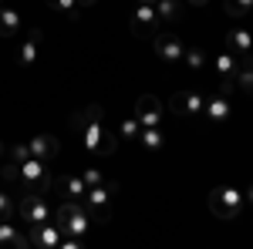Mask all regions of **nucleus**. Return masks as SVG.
<instances>
[{
  "instance_id": "nucleus-1",
  "label": "nucleus",
  "mask_w": 253,
  "mask_h": 249,
  "mask_svg": "<svg viewBox=\"0 0 253 249\" xmlns=\"http://www.w3.org/2000/svg\"><path fill=\"white\" fill-rule=\"evenodd\" d=\"M71 128L81 135V142H84V148L95 155H115L118 142L115 135L108 132V121H105V111L98 108V105H88V108H81L71 115Z\"/></svg>"
},
{
  "instance_id": "nucleus-2",
  "label": "nucleus",
  "mask_w": 253,
  "mask_h": 249,
  "mask_svg": "<svg viewBox=\"0 0 253 249\" xmlns=\"http://www.w3.org/2000/svg\"><path fill=\"white\" fill-rule=\"evenodd\" d=\"M17 182L24 185V192H47L54 185L51 162H41V158H24V162H17Z\"/></svg>"
},
{
  "instance_id": "nucleus-3",
  "label": "nucleus",
  "mask_w": 253,
  "mask_h": 249,
  "mask_svg": "<svg viewBox=\"0 0 253 249\" xmlns=\"http://www.w3.org/2000/svg\"><path fill=\"white\" fill-rule=\"evenodd\" d=\"M243 206H247V195L236 185H216L210 192V212L219 215V219H236L243 212Z\"/></svg>"
},
{
  "instance_id": "nucleus-4",
  "label": "nucleus",
  "mask_w": 253,
  "mask_h": 249,
  "mask_svg": "<svg viewBox=\"0 0 253 249\" xmlns=\"http://www.w3.org/2000/svg\"><path fill=\"white\" fill-rule=\"evenodd\" d=\"M54 222L61 226L64 236H81V239H84V232L95 226L88 209H84V202H64L58 209V215H54Z\"/></svg>"
},
{
  "instance_id": "nucleus-5",
  "label": "nucleus",
  "mask_w": 253,
  "mask_h": 249,
  "mask_svg": "<svg viewBox=\"0 0 253 249\" xmlns=\"http://www.w3.org/2000/svg\"><path fill=\"white\" fill-rule=\"evenodd\" d=\"M17 212L27 226H41V222H51V202H47V192H24L17 199Z\"/></svg>"
},
{
  "instance_id": "nucleus-6",
  "label": "nucleus",
  "mask_w": 253,
  "mask_h": 249,
  "mask_svg": "<svg viewBox=\"0 0 253 249\" xmlns=\"http://www.w3.org/2000/svg\"><path fill=\"white\" fill-rule=\"evenodd\" d=\"M112 195H115V182H101V185H91V189H88V195H84L81 202H84V209L91 215V222H108Z\"/></svg>"
},
{
  "instance_id": "nucleus-7",
  "label": "nucleus",
  "mask_w": 253,
  "mask_h": 249,
  "mask_svg": "<svg viewBox=\"0 0 253 249\" xmlns=\"http://www.w3.org/2000/svg\"><path fill=\"white\" fill-rule=\"evenodd\" d=\"M203 108H206V95L203 91H175L172 95V111L182 118H203Z\"/></svg>"
},
{
  "instance_id": "nucleus-8",
  "label": "nucleus",
  "mask_w": 253,
  "mask_h": 249,
  "mask_svg": "<svg viewBox=\"0 0 253 249\" xmlns=\"http://www.w3.org/2000/svg\"><path fill=\"white\" fill-rule=\"evenodd\" d=\"M27 229H31L27 232V246H34V249H58L61 236H64L58 222L54 226L51 222H41V226H27Z\"/></svg>"
},
{
  "instance_id": "nucleus-9",
  "label": "nucleus",
  "mask_w": 253,
  "mask_h": 249,
  "mask_svg": "<svg viewBox=\"0 0 253 249\" xmlns=\"http://www.w3.org/2000/svg\"><path fill=\"white\" fill-rule=\"evenodd\" d=\"M152 51L162 58V64H179L186 44L175 37V34H152Z\"/></svg>"
},
{
  "instance_id": "nucleus-10",
  "label": "nucleus",
  "mask_w": 253,
  "mask_h": 249,
  "mask_svg": "<svg viewBox=\"0 0 253 249\" xmlns=\"http://www.w3.org/2000/svg\"><path fill=\"white\" fill-rule=\"evenodd\" d=\"M135 118L142 128H162V105L156 95H142L135 101Z\"/></svg>"
},
{
  "instance_id": "nucleus-11",
  "label": "nucleus",
  "mask_w": 253,
  "mask_h": 249,
  "mask_svg": "<svg viewBox=\"0 0 253 249\" xmlns=\"http://www.w3.org/2000/svg\"><path fill=\"white\" fill-rule=\"evenodd\" d=\"M230 91L233 88H219L216 95H206V108H203V118H210V121H226L230 111H233V105H230Z\"/></svg>"
},
{
  "instance_id": "nucleus-12",
  "label": "nucleus",
  "mask_w": 253,
  "mask_h": 249,
  "mask_svg": "<svg viewBox=\"0 0 253 249\" xmlns=\"http://www.w3.org/2000/svg\"><path fill=\"white\" fill-rule=\"evenodd\" d=\"M41 47H44V34H41L38 27L27 31V37L20 40V47H17V64L20 68H34L41 58Z\"/></svg>"
},
{
  "instance_id": "nucleus-13",
  "label": "nucleus",
  "mask_w": 253,
  "mask_h": 249,
  "mask_svg": "<svg viewBox=\"0 0 253 249\" xmlns=\"http://www.w3.org/2000/svg\"><path fill=\"white\" fill-rule=\"evenodd\" d=\"M226 51H233L240 61H247L253 54V31H247V27H230L226 31Z\"/></svg>"
},
{
  "instance_id": "nucleus-14",
  "label": "nucleus",
  "mask_w": 253,
  "mask_h": 249,
  "mask_svg": "<svg viewBox=\"0 0 253 249\" xmlns=\"http://www.w3.org/2000/svg\"><path fill=\"white\" fill-rule=\"evenodd\" d=\"M61 152V142L54 135H34L31 142H27V155L31 158H41V162H54Z\"/></svg>"
},
{
  "instance_id": "nucleus-15",
  "label": "nucleus",
  "mask_w": 253,
  "mask_h": 249,
  "mask_svg": "<svg viewBox=\"0 0 253 249\" xmlns=\"http://www.w3.org/2000/svg\"><path fill=\"white\" fill-rule=\"evenodd\" d=\"M159 27V14H156V7L152 3H135V10H132V31L135 34H159L156 31Z\"/></svg>"
},
{
  "instance_id": "nucleus-16",
  "label": "nucleus",
  "mask_w": 253,
  "mask_h": 249,
  "mask_svg": "<svg viewBox=\"0 0 253 249\" xmlns=\"http://www.w3.org/2000/svg\"><path fill=\"white\" fill-rule=\"evenodd\" d=\"M24 31V20H20V10L17 7H0V37H14Z\"/></svg>"
},
{
  "instance_id": "nucleus-17",
  "label": "nucleus",
  "mask_w": 253,
  "mask_h": 249,
  "mask_svg": "<svg viewBox=\"0 0 253 249\" xmlns=\"http://www.w3.org/2000/svg\"><path fill=\"white\" fill-rule=\"evenodd\" d=\"M226 88H236V91H243V95H253V61H240V68H236V74L230 77V84Z\"/></svg>"
},
{
  "instance_id": "nucleus-18",
  "label": "nucleus",
  "mask_w": 253,
  "mask_h": 249,
  "mask_svg": "<svg viewBox=\"0 0 253 249\" xmlns=\"http://www.w3.org/2000/svg\"><path fill=\"white\" fill-rule=\"evenodd\" d=\"M213 68H216V74H219L223 81H226V84H230V77H233V74H236V68H240V58H236L233 51H216Z\"/></svg>"
},
{
  "instance_id": "nucleus-19",
  "label": "nucleus",
  "mask_w": 253,
  "mask_h": 249,
  "mask_svg": "<svg viewBox=\"0 0 253 249\" xmlns=\"http://www.w3.org/2000/svg\"><path fill=\"white\" fill-rule=\"evenodd\" d=\"M61 195H64L68 202H81V199L88 195L84 178H81V175H64V178H61Z\"/></svg>"
},
{
  "instance_id": "nucleus-20",
  "label": "nucleus",
  "mask_w": 253,
  "mask_h": 249,
  "mask_svg": "<svg viewBox=\"0 0 253 249\" xmlns=\"http://www.w3.org/2000/svg\"><path fill=\"white\" fill-rule=\"evenodd\" d=\"M0 246H10V249H24L27 246V236L10 226V219H0Z\"/></svg>"
},
{
  "instance_id": "nucleus-21",
  "label": "nucleus",
  "mask_w": 253,
  "mask_h": 249,
  "mask_svg": "<svg viewBox=\"0 0 253 249\" xmlns=\"http://www.w3.org/2000/svg\"><path fill=\"white\" fill-rule=\"evenodd\" d=\"M138 145H142L145 152H159V148L166 145V135H162V128H142V132H138Z\"/></svg>"
},
{
  "instance_id": "nucleus-22",
  "label": "nucleus",
  "mask_w": 253,
  "mask_h": 249,
  "mask_svg": "<svg viewBox=\"0 0 253 249\" xmlns=\"http://www.w3.org/2000/svg\"><path fill=\"white\" fill-rule=\"evenodd\" d=\"M152 7H156L159 20H179V10H182V3H179V0H156Z\"/></svg>"
},
{
  "instance_id": "nucleus-23",
  "label": "nucleus",
  "mask_w": 253,
  "mask_h": 249,
  "mask_svg": "<svg viewBox=\"0 0 253 249\" xmlns=\"http://www.w3.org/2000/svg\"><path fill=\"white\" fill-rule=\"evenodd\" d=\"M182 61H186V68L203 71V68H206V51H203V47H186V51H182Z\"/></svg>"
},
{
  "instance_id": "nucleus-24",
  "label": "nucleus",
  "mask_w": 253,
  "mask_h": 249,
  "mask_svg": "<svg viewBox=\"0 0 253 249\" xmlns=\"http://www.w3.org/2000/svg\"><path fill=\"white\" fill-rule=\"evenodd\" d=\"M138 132H142V125H138V118H122V128H118V138L122 142H138Z\"/></svg>"
},
{
  "instance_id": "nucleus-25",
  "label": "nucleus",
  "mask_w": 253,
  "mask_h": 249,
  "mask_svg": "<svg viewBox=\"0 0 253 249\" xmlns=\"http://www.w3.org/2000/svg\"><path fill=\"white\" fill-rule=\"evenodd\" d=\"M226 14L233 20H243L247 14H253V0H226Z\"/></svg>"
},
{
  "instance_id": "nucleus-26",
  "label": "nucleus",
  "mask_w": 253,
  "mask_h": 249,
  "mask_svg": "<svg viewBox=\"0 0 253 249\" xmlns=\"http://www.w3.org/2000/svg\"><path fill=\"white\" fill-rule=\"evenodd\" d=\"M47 7H54L64 17H78L81 14V0H47Z\"/></svg>"
},
{
  "instance_id": "nucleus-27",
  "label": "nucleus",
  "mask_w": 253,
  "mask_h": 249,
  "mask_svg": "<svg viewBox=\"0 0 253 249\" xmlns=\"http://www.w3.org/2000/svg\"><path fill=\"white\" fill-rule=\"evenodd\" d=\"M14 212H17V199H14L10 192L0 189V219H10Z\"/></svg>"
},
{
  "instance_id": "nucleus-28",
  "label": "nucleus",
  "mask_w": 253,
  "mask_h": 249,
  "mask_svg": "<svg viewBox=\"0 0 253 249\" xmlns=\"http://www.w3.org/2000/svg\"><path fill=\"white\" fill-rule=\"evenodd\" d=\"M81 178H84V185L91 189V185H101V182H105V172L91 165V169H84V172H81Z\"/></svg>"
},
{
  "instance_id": "nucleus-29",
  "label": "nucleus",
  "mask_w": 253,
  "mask_h": 249,
  "mask_svg": "<svg viewBox=\"0 0 253 249\" xmlns=\"http://www.w3.org/2000/svg\"><path fill=\"white\" fill-rule=\"evenodd\" d=\"M0 178H3V182H17V162H14V158L0 165Z\"/></svg>"
},
{
  "instance_id": "nucleus-30",
  "label": "nucleus",
  "mask_w": 253,
  "mask_h": 249,
  "mask_svg": "<svg viewBox=\"0 0 253 249\" xmlns=\"http://www.w3.org/2000/svg\"><path fill=\"white\" fill-rule=\"evenodd\" d=\"M10 158H14V162H24V158H31V155H27V142L14 145V148H10Z\"/></svg>"
},
{
  "instance_id": "nucleus-31",
  "label": "nucleus",
  "mask_w": 253,
  "mask_h": 249,
  "mask_svg": "<svg viewBox=\"0 0 253 249\" xmlns=\"http://www.w3.org/2000/svg\"><path fill=\"white\" fill-rule=\"evenodd\" d=\"M101 0H81V10H95Z\"/></svg>"
},
{
  "instance_id": "nucleus-32",
  "label": "nucleus",
  "mask_w": 253,
  "mask_h": 249,
  "mask_svg": "<svg viewBox=\"0 0 253 249\" xmlns=\"http://www.w3.org/2000/svg\"><path fill=\"white\" fill-rule=\"evenodd\" d=\"M186 3H189V7H210L213 0H186Z\"/></svg>"
},
{
  "instance_id": "nucleus-33",
  "label": "nucleus",
  "mask_w": 253,
  "mask_h": 249,
  "mask_svg": "<svg viewBox=\"0 0 253 249\" xmlns=\"http://www.w3.org/2000/svg\"><path fill=\"white\" fill-rule=\"evenodd\" d=\"M243 195H247V202H250V206H253V185H250V189H247V192H243Z\"/></svg>"
},
{
  "instance_id": "nucleus-34",
  "label": "nucleus",
  "mask_w": 253,
  "mask_h": 249,
  "mask_svg": "<svg viewBox=\"0 0 253 249\" xmlns=\"http://www.w3.org/2000/svg\"><path fill=\"white\" fill-rule=\"evenodd\" d=\"M3 155H7V145H3V142H0V158H3Z\"/></svg>"
},
{
  "instance_id": "nucleus-35",
  "label": "nucleus",
  "mask_w": 253,
  "mask_h": 249,
  "mask_svg": "<svg viewBox=\"0 0 253 249\" xmlns=\"http://www.w3.org/2000/svg\"><path fill=\"white\" fill-rule=\"evenodd\" d=\"M138 3H156V0H138Z\"/></svg>"
},
{
  "instance_id": "nucleus-36",
  "label": "nucleus",
  "mask_w": 253,
  "mask_h": 249,
  "mask_svg": "<svg viewBox=\"0 0 253 249\" xmlns=\"http://www.w3.org/2000/svg\"><path fill=\"white\" fill-rule=\"evenodd\" d=\"M0 7H3V0H0Z\"/></svg>"
}]
</instances>
